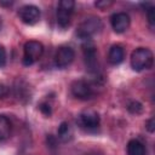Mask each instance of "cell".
<instances>
[{"instance_id":"obj_19","label":"cell","mask_w":155,"mask_h":155,"mask_svg":"<svg viewBox=\"0 0 155 155\" xmlns=\"http://www.w3.org/2000/svg\"><path fill=\"white\" fill-rule=\"evenodd\" d=\"M94 5L98 8H101V10H105L107 7H109L110 5H113V1H110V0H103V1H97Z\"/></svg>"},{"instance_id":"obj_5","label":"cell","mask_w":155,"mask_h":155,"mask_svg":"<svg viewBox=\"0 0 155 155\" xmlns=\"http://www.w3.org/2000/svg\"><path fill=\"white\" fill-rule=\"evenodd\" d=\"M76 122L81 128L91 131V130H96L99 126L101 117H99L97 111H94L92 109H86L79 114Z\"/></svg>"},{"instance_id":"obj_7","label":"cell","mask_w":155,"mask_h":155,"mask_svg":"<svg viewBox=\"0 0 155 155\" xmlns=\"http://www.w3.org/2000/svg\"><path fill=\"white\" fill-rule=\"evenodd\" d=\"M41 16V12L38 6L35 5H24L18 10V17L19 19L29 25H33L39 22Z\"/></svg>"},{"instance_id":"obj_22","label":"cell","mask_w":155,"mask_h":155,"mask_svg":"<svg viewBox=\"0 0 155 155\" xmlns=\"http://www.w3.org/2000/svg\"><path fill=\"white\" fill-rule=\"evenodd\" d=\"M13 1H0V6H11Z\"/></svg>"},{"instance_id":"obj_16","label":"cell","mask_w":155,"mask_h":155,"mask_svg":"<svg viewBox=\"0 0 155 155\" xmlns=\"http://www.w3.org/2000/svg\"><path fill=\"white\" fill-rule=\"evenodd\" d=\"M147 15H148V21H149L150 25H154V24H155V7H154L153 5L148 7Z\"/></svg>"},{"instance_id":"obj_2","label":"cell","mask_w":155,"mask_h":155,"mask_svg":"<svg viewBox=\"0 0 155 155\" xmlns=\"http://www.w3.org/2000/svg\"><path fill=\"white\" fill-rule=\"evenodd\" d=\"M102 28V22L96 16H90L85 18V21L79 25L78 28V36L81 39H91V36L96 33H98Z\"/></svg>"},{"instance_id":"obj_9","label":"cell","mask_w":155,"mask_h":155,"mask_svg":"<svg viewBox=\"0 0 155 155\" xmlns=\"http://www.w3.org/2000/svg\"><path fill=\"white\" fill-rule=\"evenodd\" d=\"M75 58V51L69 46H62L58 48L54 56V63L58 68L68 67Z\"/></svg>"},{"instance_id":"obj_10","label":"cell","mask_w":155,"mask_h":155,"mask_svg":"<svg viewBox=\"0 0 155 155\" xmlns=\"http://www.w3.org/2000/svg\"><path fill=\"white\" fill-rule=\"evenodd\" d=\"M110 23H111V27H113L114 31L124 33L128 29L131 19H130V16L126 12H116L111 16Z\"/></svg>"},{"instance_id":"obj_18","label":"cell","mask_w":155,"mask_h":155,"mask_svg":"<svg viewBox=\"0 0 155 155\" xmlns=\"http://www.w3.org/2000/svg\"><path fill=\"white\" fill-rule=\"evenodd\" d=\"M6 64V51L2 45H0V68H4Z\"/></svg>"},{"instance_id":"obj_1","label":"cell","mask_w":155,"mask_h":155,"mask_svg":"<svg viewBox=\"0 0 155 155\" xmlns=\"http://www.w3.org/2000/svg\"><path fill=\"white\" fill-rule=\"evenodd\" d=\"M154 54L147 47H138L131 54V67L136 71L150 69L153 67Z\"/></svg>"},{"instance_id":"obj_3","label":"cell","mask_w":155,"mask_h":155,"mask_svg":"<svg viewBox=\"0 0 155 155\" xmlns=\"http://www.w3.org/2000/svg\"><path fill=\"white\" fill-rule=\"evenodd\" d=\"M44 53V46L41 42L30 40L24 44V54H23V63L25 65H30L39 61Z\"/></svg>"},{"instance_id":"obj_8","label":"cell","mask_w":155,"mask_h":155,"mask_svg":"<svg viewBox=\"0 0 155 155\" xmlns=\"http://www.w3.org/2000/svg\"><path fill=\"white\" fill-rule=\"evenodd\" d=\"M70 91H71V94L75 98L81 99V101L90 99L93 96L92 87L90 86V84H87L84 80H76V81H74L71 84V86H70Z\"/></svg>"},{"instance_id":"obj_15","label":"cell","mask_w":155,"mask_h":155,"mask_svg":"<svg viewBox=\"0 0 155 155\" xmlns=\"http://www.w3.org/2000/svg\"><path fill=\"white\" fill-rule=\"evenodd\" d=\"M127 109L131 114H140L143 111V105H142V103H139L137 101H133L127 105Z\"/></svg>"},{"instance_id":"obj_17","label":"cell","mask_w":155,"mask_h":155,"mask_svg":"<svg viewBox=\"0 0 155 155\" xmlns=\"http://www.w3.org/2000/svg\"><path fill=\"white\" fill-rule=\"evenodd\" d=\"M39 109H40V111H41L44 115H46V116H50V115H51V113H52L51 105H50L48 103H46V102L41 103V104L39 105Z\"/></svg>"},{"instance_id":"obj_6","label":"cell","mask_w":155,"mask_h":155,"mask_svg":"<svg viewBox=\"0 0 155 155\" xmlns=\"http://www.w3.org/2000/svg\"><path fill=\"white\" fill-rule=\"evenodd\" d=\"M81 47L84 51V57L86 65L88 67L90 70L96 71L98 68V62H97V51H96V45L91 39H81Z\"/></svg>"},{"instance_id":"obj_13","label":"cell","mask_w":155,"mask_h":155,"mask_svg":"<svg viewBox=\"0 0 155 155\" xmlns=\"http://www.w3.org/2000/svg\"><path fill=\"white\" fill-rule=\"evenodd\" d=\"M11 136V122L5 115H0V142L6 140Z\"/></svg>"},{"instance_id":"obj_4","label":"cell","mask_w":155,"mask_h":155,"mask_svg":"<svg viewBox=\"0 0 155 155\" xmlns=\"http://www.w3.org/2000/svg\"><path fill=\"white\" fill-rule=\"evenodd\" d=\"M75 2L73 0H61L57 10V23L61 28H67L70 24L71 13L74 11Z\"/></svg>"},{"instance_id":"obj_21","label":"cell","mask_w":155,"mask_h":155,"mask_svg":"<svg viewBox=\"0 0 155 155\" xmlns=\"http://www.w3.org/2000/svg\"><path fill=\"white\" fill-rule=\"evenodd\" d=\"M145 128H147L150 133H153V132L155 131V119H154V117L149 119V120L145 122Z\"/></svg>"},{"instance_id":"obj_11","label":"cell","mask_w":155,"mask_h":155,"mask_svg":"<svg viewBox=\"0 0 155 155\" xmlns=\"http://www.w3.org/2000/svg\"><path fill=\"white\" fill-rule=\"evenodd\" d=\"M124 58H125V51L120 45H114L110 47L109 53H108V61L113 65L120 64L124 61Z\"/></svg>"},{"instance_id":"obj_20","label":"cell","mask_w":155,"mask_h":155,"mask_svg":"<svg viewBox=\"0 0 155 155\" xmlns=\"http://www.w3.org/2000/svg\"><path fill=\"white\" fill-rule=\"evenodd\" d=\"M8 93H10V88H8L6 85L0 84V99L6 98V97L8 96Z\"/></svg>"},{"instance_id":"obj_12","label":"cell","mask_w":155,"mask_h":155,"mask_svg":"<svg viewBox=\"0 0 155 155\" xmlns=\"http://www.w3.org/2000/svg\"><path fill=\"white\" fill-rule=\"evenodd\" d=\"M127 155H145V148L138 139H131L127 143Z\"/></svg>"},{"instance_id":"obj_14","label":"cell","mask_w":155,"mask_h":155,"mask_svg":"<svg viewBox=\"0 0 155 155\" xmlns=\"http://www.w3.org/2000/svg\"><path fill=\"white\" fill-rule=\"evenodd\" d=\"M58 138L62 142H69L73 138V130L70 125L65 121H63L58 127Z\"/></svg>"}]
</instances>
